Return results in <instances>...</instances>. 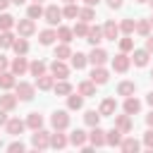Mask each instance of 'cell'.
I'll use <instances>...</instances> for the list:
<instances>
[{
  "mask_svg": "<svg viewBox=\"0 0 153 153\" xmlns=\"http://www.w3.org/2000/svg\"><path fill=\"white\" fill-rule=\"evenodd\" d=\"M31 146H33L36 151H45V148H50V131H45L43 127L36 129V131L31 134Z\"/></svg>",
  "mask_w": 153,
  "mask_h": 153,
  "instance_id": "1",
  "label": "cell"
},
{
  "mask_svg": "<svg viewBox=\"0 0 153 153\" xmlns=\"http://www.w3.org/2000/svg\"><path fill=\"white\" fill-rule=\"evenodd\" d=\"M50 124H53V129L65 131V129L69 127V115H67V110H55L53 117H50Z\"/></svg>",
  "mask_w": 153,
  "mask_h": 153,
  "instance_id": "2",
  "label": "cell"
},
{
  "mask_svg": "<svg viewBox=\"0 0 153 153\" xmlns=\"http://www.w3.org/2000/svg\"><path fill=\"white\" fill-rule=\"evenodd\" d=\"M50 74H53L55 79H67V76H69V67L65 65V60H57V57H55V60L50 62Z\"/></svg>",
  "mask_w": 153,
  "mask_h": 153,
  "instance_id": "3",
  "label": "cell"
},
{
  "mask_svg": "<svg viewBox=\"0 0 153 153\" xmlns=\"http://www.w3.org/2000/svg\"><path fill=\"white\" fill-rule=\"evenodd\" d=\"M108 57H110V55H108L103 48H98V45H93V50L88 53V62H91L93 67H100V65H105V62H108Z\"/></svg>",
  "mask_w": 153,
  "mask_h": 153,
  "instance_id": "4",
  "label": "cell"
},
{
  "mask_svg": "<svg viewBox=\"0 0 153 153\" xmlns=\"http://www.w3.org/2000/svg\"><path fill=\"white\" fill-rule=\"evenodd\" d=\"M14 91H17V98H19V100H31L33 93H36L33 84H26V81H19V84L14 86Z\"/></svg>",
  "mask_w": 153,
  "mask_h": 153,
  "instance_id": "5",
  "label": "cell"
},
{
  "mask_svg": "<svg viewBox=\"0 0 153 153\" xmlns=\"http://www.w3.org/2000/svg\"><path fill=\"white\" fill-rule=\"evenodd\" d=\"M43 17H45V22H48L50 26H55V24H60V19H62V10H60L57 5H48L45 12H43Z\"/></svg>",
  "mask_w": 153,
  "mask_h": 153,
  "instance_id": "6",
  "label": "cell"
},
{
  "mask_svg": "<svg viewBox=\"0 0 153 153\" xmlns=\"http://www.w3.org/2000/svg\"><path fill=\"white\" fill-rule=\"evenodd\" d=\"M33 31H36V24H33V19H31V17H26V19H19V22H17V33H19V36L29 38Z\"/></svg>",
  "mask_w": 153,
  "mask_h": 153,
  "instance_id": "7",
  "label": "cell"
},
{
  "mask_svg": "<svg viewBox=\"0 0 153 153\" xmlns=\"http://www.w3.org/2000/svg\"><path fill=\"white\" fill-rule=\"evenodd\" d=\"M129 65H131V57H129L127 53H120V55L112 57V69H115V72H127Z\"/></svg>",
  "mask_w": 153,
  "mask_h": 153,
  "instance_id": "8",
  "label": "cell"
},
{
  "mask_svg": "<svg viewBox=\"0 0 153 153\" xmlns=\"http://www.w3.org/2000/svg\"><path fill=\"white\" fill-rule=\"evenodd\" d=\"M7 134H12V136H19L24 129H26V122L24 120H19V117H12V120H7Z\"/></svg>",
  "mask_w": 153,
  "mask_h": 153,
  "instance_id": "9",
  "label": "cell"
},
{
  "mask_svg": "<svg viewBox=\"0 0 153 153\" xmlns=\"http://www.w3.org/2000/svg\"><path fill=\"white\" fill-rule=\"evenodd\" d=\"M88 139H91V146L93 148H98V146H105L108 141H105V131L96 124V127H91V134H88Z\"/></svg>",
  "mask_w": 153,
  "mask_h": 153,
  "instance_id": "10",
  "label": "cell"
},
{
  "mask_svg": "<svg viewBox=\"0 0 153 153\" xmlns=\"http://www.w3.org/2000/svg\"><path fill=\"white\" fill-rule=\"evenodd\" d=\"M10 69H12L17 76H22L24 72H29V62H26V57H24V55H17V57L12 60V65H10Z\"/></svg>",
  "mask_w": 153,
  "mask_h": 153,
  "instance_id": "11",
  "label": "cell"
},
{
  "mask_svg": "<svg viewBox=\"0 0 153 153\" xmlns=\"http://www.w3.org/2000/svg\"><path fill=\"white\" fill-rule=\"evenodd\" d=\"M108 79H110V74H108V69L100 65V67H93V72H91V81L96 84V86H100V84H108Z\"/></svg>",
  "mask_w": 153,
  "mask_h": 153,
  "instance_id": "12",
  "label": "cell"
},
{
  "mask_svg": "<svg viewBox=\"0 0 153 153\" xmlns=\"http://www.w3.org/2000/svg\"><path fill=\"white\" fill-rule=\"evenodd\" d=\"M14 76H17V74H14L12 69H10V72H7V69L0 72V88H5V91L14 88V86H17V79H14Z\"/></svg>",
  "mask_w": 153,
  "mask_h": 153,
  "instance_id": "13",
  "label": "cell"
},
{
  "mask_svg": "<svg viewBox=\"0 0 153 153\" xmlns=\"http://www.w3.org/2000/svg\"><path fill=\"white\" fill-rule=\"evenodd\" d=\"M103 36H105L108 41H115V38L120 36V24H115L112 19H108V22L103 24Z\"/></svg>",
  "mask_w": 153,
  "mask_h": 153,
  "instance_id": "14",
  "label": "cell"
},
{
  "mask_svg": "<svg viewBox=\"0 0 153 153\" xmlns=\"http://www.w3.org/2000/svg\"><path fill=\"white\" fill-rule=\"evenodd\" d=\"M103 38H105V36H103V26H98V24H96V26H88L86 41H88L91 45H98V43H100Z\"/></svg>",
  "mask_w": 153,
  "mask_h": 153,
  "instance_id": "15",
  "label": "cell"
},
{
  "mask_svg": "<svg viewBox=\"0 0 153 153\" xmlns=\"http://www.w3.org/2000/svg\"><path fill=\"white\" fill-rule=\"evenodd\" d=\"M115 110H117V100H115V98H105V100L100 103V108H98L100 117H110V115H115Z\"/></svg>",
  "mask_w": 153,
  "mask_h": 153,
  "instance_id": "16",
  "label": "cell"
},
{
  "mask_svg": "<svg viewBox=\"0 0 153 153\" xmlns=\"http://www.w3.org/2000/svg\"><path fill=\"white\" fill-rule=\"evenodd\" d=\"M115 127H117L122 134H129V131H131V115H127V112H124V115H117V117H115Z\"/></svg>",
  "mask_w": 153,
  "mask_h": 153,
  "instance_id": "17",
  "label": "cell"
},
{
  "mask_svg": "<svg viewBox=\"0 0 153 153\" xmlns=\"http://www.w3.org/2000/svg\"><path fill=\"white\" fill-rule=\"evenodd\" d=\"M148 57H151V53H148L146 48H139V50H134L131 62H134L136 67H146V65H148Z\"/></svg>",
  "mask_w": 153,
  "mask_h": 153,
  "instance_id": "18",
  "label": "cell"
},
{
  "mask_svg": "<svg viewBox=\"0 0 153 153\" xmlns=\"http://www.w3.org/2000/svg\"><path fill=\"white\" fill-rule=\"evenodd\" d=\"M36 86L41 91H50L55 86V76L53 74H41V76H36Z\"/></svg>",
  "mask_w": 153,
  "mask_h": 153,
  "instance_id": "19",
  "label": "cell"
},
{
  "mask_svg": "<svg viewBox=\"0 0 153 153\" xmlns=\"http://www.w3.org/2000/svg\"><path fill=\"white\" fill-rule=\"evenodd\" d=\"M139 110H141V100L134 98V96H127V98H124V112H127V115H136Z\"/></svg>",
  "mask_w": 153,
  "mask_h": 153,
  "instance_id": "20",
  "label": "cell"
},
{
  "mask_svg": "<svg viewBox=\"0 0 153 153\" xmlns=\"http://www.w3.org/2000/svg\"><path fill=\"white\" fill-rule=\"evenodd\" d=\"M67 143H69V139L60 129H55V134H50V148H65Z\"/></svg>",
  "mask_w": 153,
  "mask_h": 153,
  "instance_id": "21",
  "label": "cell"
},
{
  "mask_svg": "<svg viewBox=\"0 0 153 153\" xmlns=\"http://www.w3.org/2000/svg\"><path fill=\"white\" fill-rule=\"evenodd\" d=\"M17 100H19L17 93H14V96H12V93H2V96H0V108H5V110L10 112V110L17 108Z\"/></svg>",
  "mask_w": 153,
  "mask_h": 153,
  "instance_id": "22",
  "label": "cell"
},
{
  "mask_svg": "<svg viewBox=\"0 0 153 153\" xmlns=\"http://www.w3.org/2000/svg\"><path fill=\"white\" fill-rule=\"evenodd\" d=\"M67 108L69 110H81L84 108V96L76 91V93H69L67 96Z\"/></svg>",
  "mask_w": 153,
  "mask_h": 153,
  "instance_id": "23",
  "label": "cell"
},
{
  "mask_svg": "<svg viewBox=\"0 0 153 153\" xmlns=\"http://www.w3.org/2000/svg\"><path fill=\"white\" fill-rule=\"evenodd\" d=\"M120 148L124 151V153H136L139 148H141V143L134 139V136H127V139H122V143H120Z\"/></svg>",
  "mask_w": 153,
  "mask_h": 153,
  "instance_id": "24",
  "label": "cell"
},
{
  "mask_svg": "<svg viewBox=\"0 0 153 153\" xmlns=\"http://www.w3.org/2000/svg\"><path fill=\"white\" fill-rule=\"evenodd\" d=\"M55 38H57V31H53V29H43V31L38 33L41 45H53V43H55Z\"/></svg>",
  "mask_w": 153,
  "mask_h": 153,
  "instance_id": "25",
  "label": "cell"
},
{
  "mask_svg": "<svg viewBox=\"0 0 153 153\" xmlns=\"http://www.w3.org/2000/svg\"><path fill=\"white\" fill-rule=\"evenodd\" d=\"M86 139H88V134H86L84 129H74V131L69 134V143H74V146H79V148L86 143Z\"/></svg>",
  "mask_w": 153,
  "mask_h": 153,
  "instance_id": "26",
  "label": "cell"
},
{
  "mask_svg": "<svg viewBox=\"0 0 153 153\" xmlns=\"http://www.w3.org/2000/svg\"><path fill=\"white\" fill-rule=\"evenodd\" d=\"M122 131L115 127V129H110V131H105V141H108V146H120L122 143Z\"/></svg>",
  "mask_w": 153,
  "mask_h": 153,
  "instance_id": "27",
  "label": "cell"
},
{
  "mask_svg": "<svg viewBox=\"0 0 153 153\" xmlns=\"http://www.w3.org/2000/svg\"><path fill=\"white\" fill-rule=\"evenodd\" d=\"M53 91H55L57 96H69V93H72V84H69L67 79H60V81H55Z\"/></svg>",
  "mask_w": 153,
  "mask_h": 153,
  "instance_id": "28",
  "label": "cell"
},
{
  "mask_svg": "<svg viewBox=\"0 0 153 153\" xmlns=\"http://www.w3.org/2000/svg\"><path fill=\"white\" fill-rule=\"evenodd\" d=\"M26 127L29 129H41L43 127V115H38V112H29V117H26Z\"/></svg>",
  "mask_w": 153,
  "mask_h": 153,
  "instance_id": "29",
  "label": "cell"
},
{
  "mask_svg": "<svg viewBox=\"0 0 153 153\" xmlns=\"http://www.w3.org/2000/svg\"><path fill=\"white\" fill-rule=\"evenodd\" d=\"M88 65V55H84V53H72V67L74 69H84Z\"/></svg>",
  "mask_w": 153,
  "mask_h": 153,
  "instance_id": "30",
  "label": "cell"
},
{
  "mask_svg": "<svg viewBox=\"0 0 153 153\" xmlns=\"http://www.w3.org/2000/svg\"><path fill=\"white\" fill-rule=\"evenodd\" d=\"M134 91H136V84L134 81H122L120 86H117V96H134Z\"/></svg>",
  "mask_w": 153,
  "mask_h": 153,
  "instance_id": "31",
  "label": "cell"
},
{
  "mask_svg": "<svg viewBox=\"0 0 153 153\" xmlns=\"http://www.w3.org/2000/svg\"><path fill=\"white\" fill-rule=\"evenodd\" d=\"M12 26H17L14 17H12V14H7V12H0V31H10Z\"/></svg>",
  "mask_w": 153,
  "mask_h": 153,
  "instance_id": "32",
  "label": "cell"
},
{
  "mask_svg": "<svg viewBox=\"0 0 153 153\" xmlns=\"http://www.w3.org/2000/svg\"><path fill=\"white\" fill-rule=\"evenodd\" d=\"M151 29H153V26H151V19H139V22H136V33H139V36H143V38L151 36Z\"/></svg>",
  "mask_w": 153,
  "mask_h": 153,
  "instance_id": "33",
  "label": "cell"
},
{
  "mask_svg": "<svg viewBox=\"0 0 153 153\" xmlns=\"http://www.w3.org/2000/svg\"><path fill=\"white\" fill-rule=\"evenodd\" d=\"M12 50H14L17 55H26V53H29V41H26L24 36H19V38L14 41V45H12Z\"/></svg>",
  "mask_w": 153,
  "mask_h": 153,
  "instance_id": "34",
  "label": "cell"
},
{
  "mask_svg": "<svg viewBox=\"0 0 153 153\" xmlns=\"http://www.w3.org/2000/svg\"><path fill=\"white\" fill-rule=\"evenodd\" d=\"M79 93L84 96V98H88V96H96V84L88 79V81H81L79 84Z\"/></svg>",
  "mask_w": 153,
  "mask_h": 153,
  "instance_id": "35",
  "label": "cell"
},
{
  "mask_svg": "<svg viewBox=\"0 0 153 153\" xmlns=\"http://www.w3.org/2000/svg\"><path fill=\"white\" fill-rule=\"evenodd\" d=\"M29 72H31V76H41V74H45V62H43V60H33V62L29 65Z\"/></svg>",
  "mask_w": 153,
  "mask_h": 153,
  "instance_id": "36",
  "label": "cell"
},
{
  "mask_svg": "<svg viewBox=\"0 0 153 153\" xmlns=\"http://www.w3.org/2000/svg\"><path fill=\"white\" fill-rule=\"evenodd\" d=\"M14 33L12 31H0V48H12L14 45Z\"/></svg>",
  "mask_w": 153,
  "mask_h": 153,
  "instance_id": "37",
  "label": "cell"
},
{
  "mask_svg": "<svg viewBox=\"0 0 153 153\" xmlns=\"http://www.w3.org/2000/svg\"><path fill=\"white\" fill-rule=\"evenodd\" d=\"M43 7H41V2H33V5H29V10H26V17H31V19H41L43 17Z\"/></svg>",
  "mask_w": 153,
  "mask_h": 153,
  "instance_id": "38",
  "label": "cell"
},
{
  "mask_svg": "<svg viewBox=\"0 0 153 153\" xmlns=\"http://www.w3.org/2000/svg\"><path fill=\"white\" fill-rule=\"evenodd\" d=\"M120 31L127 33V36H131V33L136 31V22H134V19H122V22H120Z\"/></svg>",
  "mask_w": 153,
  "mask_h": 153,
  "instance_id": "39",
  "label": "cell"
},
{
  "mask_svg": "<svg viewBox=\"0 0 153 153\" xmlns=\"http://www.w3.org/2000/svg\"><path fill=\"white\" fill-rule=\"evenodd\" d=\"M57 38H60L62 43H69V41L74 38V31H72L69 26H57Z\"/></svg>",
  "mask_w": 153,
  "mask_h": 153,
  "instance_id": "40",
  "label": "cell"
},
{
  "mask_svg": "<svg viewBox=\"0 0 153 153\" xmlns=\"http://www.w3.org/2000/svg\"><path fill=\"white\" fill-rule=\"evenodd\" d=\"M55 57H57V60H67V57H72L69 43H60V45L55 48Z\"/></svg>",
  "mask_w": 153,
  "mask_h": 153,
  "instance_id": "41",
  "label": "cell"
},
{
  "mask_svg": "<svg viewBox=\"0 0 153 153\" xmlns=\"http://www.w3.org/2000/svg\"><path fill=\"white\" fill-rule=\"evenodd\" d=\"M84 122H86L88 127H96V124L100 122V112H96V110H86V112H84Z\"/></svg>",
  "mask_w": 153,
  "mask_h": 153,
  "instance_id": "42",
  "label": "cell"
},
{
  "mask_svg": "<svg viewBox=\"0 0 153 153\" xmlns=\"http://www.w3.org/2000/svg\"><path fill=\"white\" fill-rule=\"evenodd\" d=\"M72 31H74V36H79V38H81V36H86V33H88V22L79 19V22L72 26Z\"/></svg>",
  "mask_w": 153,
  "mask_h": 153,
  "instance_id": "43",
  "label": "cell"
},
{
  "mask_svg": "<svg viewBox=\"0 0 153 153\" xmlns=\"http://www.w3.org/2000/svg\"><path fill=\"white\" fill-rule=\"evenodd\" d=\"M62 17H67V19H76V17H79V7H76L74 2H67V7L62 10Z\"/></svg>",
  "mask_w": 153,
  "mask_h": 153,
  "instance_id": "44",
  "label": "cell"
},
{
  "mask_svg": "<svg viewBox=\"0 0 153 153\" xmlns=\"http://www.w3.org/2000/svg\"><path fill=\"white\" fill-rule=\"evenodd\" d=\"M79 19H84V22H93V19H96L93 7H88V5H86V7H81V10H79Z\"/></svg>",
  "mask_w": 153,
  "mask_h": 153,
  "instance_id": "45",
  "label": "cell"
},
{
  "mask_svg": "<svg viewBox=\"0 0 153 153\" xmlns=\"http://www.w3.org/2000/svg\"><path fill=\"white\" fill-rule=\"evenodd\" d=\"M120 50H122V53H129V50H134V41H131V36H124V38H120Z\"/></svg>",
  "mask_w": 153,
  "mask_h": 153,
  "instance_id": "46",
  "label": "cell"
},
{
  "mask_svg": "<svg viewBox=\"0 0 153 153\" xmlns=\"http://www.w3.org/2000/svg\"><path fill=\"white\" fill-rule=\"evenodd\" d=\"M143 146H146V148H153V127L143 134Z\"/></svg>",
  "mask_w": 153,
  "mask_h": 153,
  "instance_id": "47",
  "label": "cell"
},
{
  "mask_svg": "<svg viewBox=\"0 0 153 153\" xmlns=\"http://www.w3.org/2000/svg\"><path fill=\"white\" fill-rule=\"evenodd\" d=\"M7 151H12V153L19 151V153H22V151H24V143H22V141H12V143L7 146Z\"/></svg>",
  "mask_w": 153,
  "mask_h": 153,
  "instance_id": "48",
  "label": "cell"
},
{
  "mask_svg": "<svg viewBox=\"0 0 153 153\" xmlns=\"http://www.w3.org/2000/svg\"><path fill=\"white\" fill-rule=\"evenodd\" d=\"M7 120H10V117H7V110H5V108H0V127H2V124H7Z\"/></svg>",
  "mask_w": 153,
  "mask_h": 153,
  "instance_id": "49",
  "label": "cell"
},
{
  "mask_svg": "<svg viewBox=\"0 0 153 153\" xmlns=\"http://www.w3.org/2000/svg\"><path fill=\"white\" fill-rule=\"evenodd\" d=\"M108 7H112V10H120V7H122V0H108Z\"/></svg>",
  "mask_w": 153,
  "mask_h": 153,
  "instance_id": "50",
  "label": "cell"
},
{
  "mask_svg": "<svg viewBox=\"0 0 153 153\" xmlns=\"http://www.w3.org/2000/svg\"><path fill=\"white\" fill-rule=\"evenodd\" d=\"M7 67H10V62H7V57H2V55H0V72H5Z\"/></svg>",
  "mask_w": 153,
  "mask_h": 153,
  "instance_id": "51",
  "label": "cell"
},
{
  "mask_svg": "<svg viewBox=\"0 0 153 153\" xmlns=\"http://www.w3.org/2000/svg\"><path fill=\"white\" fill-rule=\"evenodd\" d=\"M146 50L153 53V36H146Z\"/></svg>",
  "mask_w": 153,
  "mask_h": 153,
  "instance_id": "52",
  "label": "cell"
},
{
  "mask_svg": "<svg viewBox=\"0 0 153 153\" xmlns=\"http://www.w3.org/2000/svg\"><path fill=\"white\" fill-rule=\"evenodd\" d=\"M10 2H12V0H0V12H5V10H7V5H10Z\"/></svg>",
  "mask_w": 153,
  "mask_h": 153,
  "instance_id": "53",
  "label": "cell"
},
{
  "mask_svg": "<svg viewBox=\"0 0 153 153\" xmlns=\"http://www.w3.org/2000/svg\"><path fill=\"white\" fill-rule=\"evenodd\" d=\"M146 124H148V127H153V110L146 115Z\"/></svg>",
  "mask_w": 153,
  "mask_h": 153,
  "instance_id": "54",
  "label": "cell"
},
{
  "mask_svg": "<svg viewBox=\"0 0 153 153\" xmlns=\"http://www.w3.org/2000/svg\"><path fill=\"white\" fill-rule=\"evenodd\" d=\"M146 103H148V105H151V108H153V91H151V93H148V96H146Z\"/></svg>",
  "mask_w": 153,
  "mask_h": 153,
  "instance_id": "55",
  "label": "cell"
},
{
  "mask_svg": "<svg viewBox=\"0 0 153 153\" xmlns=\"http://www.w3.org/2000/svg\"><path fill=\"white\" fill-rule=\"evenodd\" d=\"M84 2H86V5H88V7H96V5H98V2H100V0H84Z\"/></svg>",
  "mask_w": 153,
  "mask_h": 153,
  "instance_id": "56",
  "label": "cell"
},
{
  "mask_svg": "<svg viewBox=\"0 0 153 153\" xmlns=\"http://www.w3.org/2000/svg\"><path fill=\"white\" fill-rule=\"evenodd\" d=\"M24 2H26V0H12V5H17V7H19V5H24Z\"/></svg>",
  "mask_w": 153,
  "mask_h": 153,
  "instance_id": "57",
  "label": "cell"
},
{
  "mask_svg": "<svg viewBox=\"0 0 153 153\" xmlns=\"http://www.w3.org/2000/svg\"><path fill=\"white\" fill-rule=\"evenodd\" d=\"M148 5H151V7H153V0H148Z\"/></svg>",
  "mask_w": 153,
  "mask_h": 153,
  "instance_id": "58",
  "label": "cell"
},
{
  "mask_svg": "<svg viewBox=\"0 0 153 153\" xmlns=\"http://www.w3.org/2000/svg\"><path fill=\"white\" fill-rule=\"evenodd\" d=\"M136 2H148V0H136Z\"/></svg>",
  "mask_w": 153,
  "mask_h": 153,
  "instance_id": "59",
  "label": "cell"
},
{
  "mask_svg": "<svg viewBox=\"0 0 153 153\" xmlns=\"http://www.w3.org/2000/svg\"><path fill=\"white\" fill-rule=\"evenodd\" d=\"M151 79H153V69H151Z\"/></svg>",
  "mask_w": 153,
  "mask_h": 153,
  "instance_id": "60",
  "label": "cell"
},
{
  "mask_svg": "<svg viewBox=\"0 0 153 153\" xmlns=\"http://www.w3.org/2000/svg\"><path fill=\"white\" fill-rule=\"evenodd\" d=\"M151 26H153V17H151Z\"/></svg>",
  "mask_w": 153,
  "mask_h": 153,
  "instance_id": "61",
  "label": "cell"
},
{
  "mask_svg": "<svg viewBox=\"0 0 153 153\" xmlns=\"http://www.w3.org/2000/svg\"><path fill=\"white\" fill-rule=\"evenodd\" d=\"M65 2H74V0H65Z\"/></svg>",
  "mask_w": 153,
  "mask_h": 153,
  "instance_id": "62",
  "label": "cell"
},
{
  "mask_svg": "<svg viewBox=\"0 0 153 153\" xmlns=\"http://www.w3.org/2000/svg\"><path fill=\"white\" fill-rule=\"evenodd\" d=\"M33 2H41V0H33Z\"/></svg>",
  "mask_w": 153,
  "mask_h": 153,
  "instance_id": "63",
  "label": "cell"
}]
</instances>
